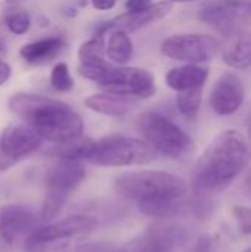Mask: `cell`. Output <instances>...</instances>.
<instances>
[{"label":"cell","mask_w":251,"mask_h":252,"mask_svg":"<svg viewBox=\"0 0 251 252\" xmlns=\"http://www.w3.org/2000/svg\"><path fill=\"white\" fill-rule=\"evenodd\" d=\"M251 159L246 137L237 130L219 133L197 159L191 173V188L198 195H213L235 180Z\"/></svg>","instance_id":"obj_1"},{"label":"cell","mask_w":251,"mask_h":252,"mask_svg":"<svg viewBox=\"0 0 251 252\" xmlns=\"http://www.w3.org/2000/svg\"><path fill=\"white\" fill-rule=\"evenodd\" d=\"M9 108L43 140L58 145L78 139L84 128L81 117L70 105L53 97L19 93L9 99Z\"/></svg>","instance_id":"obj_2"},{"label":"cell","mask_w":251,"mask_h":252,"mask_svg":"<svg viewBox=\"0 0 251 252\" xmlns=\"http://www.w3.org/2000/svg\"><path fill=\"white\" fill-rule=\"evenodd\" d=\"M78 72L81 77L98 83L108 92L136 99L152 97L157 92L154 75L142 68H127L121 65L114 66L105 61H101L81 63Z\"/></svg>","instance_id":"obj_3"},{"label":"cell","mask_w":251,"mask_h":252,"mask_svg":"<svg viewBox=\"0 0 251 252\" xmlns=\"http://www.w3.org/2000/svg\"><path fill=\"white\" fill-rule=\"evenodd\" d=\"M117 192L132 201L143 202L154 199H182L188 192V183L172 173L142 170L124 173L115 180Z\"/></svg>","instance_id":"obj_4"},{"label":"cell","mask_w":251,"mask_h":252,"mask_svg":"<svg viewBox=\"0 0 251 252\" xmlns=\"http://www.w3.org/2000/svg\"><path fill=\"white\" fill-rule=\"evenodd\" d=\"M157 158V152L141 139L126 136H109L90 140L86 145L81 161L99 167L143 165Z\"/></svg>","instance_id":"obj_5"},{"label":"cell","mask_w":251,"mask_h":252,"mask_svg":"<svg viewBox=\"0 0 251 252\" xmlns=\"http://www.w3.org/2000/svg\"><path fill=\"white\" fill-rule=\"evenodd\" d=\"M98 226L96 219L74 214L46 226H38L25 241V252H61L86 239Z\"/></svg>","instance_id":"obj_6"},{"label":"cell","mask_w":251,"mask_h":252,"mask_svg":"<svg viewBox=\"0 0 251 252\" xmlns=\"http://www.w3.org/2000/svg\"><path fill=\"white\" fill-rule=\"evenodd\" d=\"M143 140L164 157L179 159L192 151V139L179 126L158 112H145L138 120Z\"/></svg>","instance_id":"obj_7"},{"label":"cell","mask_w":251,"mask_h":252,"mask_svg":"<svg viewBox=\"0 0 251 252\" xmlns=\"http://www.w3.org/2000/svg\"><path fill=\"white\" fill-rule=\"evenodd\" d=\"M84 177L86 170L81 161L59 158L46 176V195L41 205V220L55 219Z\"/></svg>","instance_id":"obj_8"},{"label":"cell","mask_w":251,"mask_h":252,"mask_svg":"<svg viewBox=\"0 0 251 252\" xmlns=\"http://www.w3.org/2000/svg\"><path fill=\"white\" fill-rule=\"evenodd\" d=\"M219 50L220 43L207 34H178L166 38L161 44L164 56L197 65L212 61Z\"/></svg>","instance_id":"obj_9"},{"label":"cell","mask_w":251,"mask_h":252,"mask_svg":"<svg viewBox=\"0 0 251 252\" xmlns=\"http://www.w3.org/2000/svg\"><path fill=\"white\" fill-rule=\"evenodd\" d=\"M38 227V219L33 210L18 204L0 205V238L13 245L25 241Z\"/></svg>","instance_id":"obj_10"},{"label":"cell","mask_w":251,"mask_h":252,"mask_svg":"<svg viewBox=\"0 0 251 252\" xmlns=\"http://www.w3.org/2000/svg\"><path fill=\"white\" fill-rule=\"evenodd\" d=\"M246 87L241 78L234 72H225L220 75L210 92V106L220 115H234L244 103Z\"/></svg>","instance_id":"obj_11"},{"label":"cell","mask_w":251,"mask_h":252,"mask_svg":"<svg viewBox=\"0 0 251 252\" xmlns=\"http://www.w3.org/2000/svg\"><path fill=\"white\" fill-rule=\"evenodd\" d=\"M185 233L176 226H155L130 241L123 252H173L183 241Z\"/></svg>","instance_id":"obj_12"},{"label":"cell","mask_w":251,"mask_h":252,"mask_svg":"<svg viewBox=\"0 0 251 252\" xmlns=\"http://www.w3.org/2000/svg\"><path fill=\"white\" fill-rule=\"evenodd\" d=\"M243 13H247V6H244L241 1L219 0L206 4L200 10L198 18L207 25L216 28L223 35H232L237 32V27Z\"/></svg>","instance_id":"obj_13"},{"label":"cell","mask_w":251,"mask_h":252,"mask_svg":"<svg viewBox=\"0 0 251 252\" xmlns=\"http://www.w3.org/2000/svg\"><path fill=\"white\" fill-rule=\"evenodd\" d=\"M173 10V3L170 1H158L155 4H151L149 7L143 9V10H139V12H127V13H123L114 19H111L109 22L104 24L96 34H102L105 35L108 31H112V30H120V31H124V32H133V31H138L146 25H151L154 22H158L161 21L163 18H166L170 12Z\"/></svg>","instance_id":"obj_14"},{"label":"cell","mask_w":251,"mask_h":252,"mask_svg":"<svg viewBox=\"0 0 251 252\" xmlns=\"http://www.w3.org/2000/svg\"><path fill=\"white\" fill-rule=\"evenodd\" d=\"M43 143L40 134L28 124H16L4 128L0 137V151L9 159H21L36 152Z\"/></svg>","instance_id":"obj_15"},{"label":"cell","mask_w":251,"mask_h":252,"mask_svg":"<svg viewBox=\"0 0 251 252\" xmlns=\"http://www.w3.org/2000/svg\"><path fill=\"white\" fill-rule=\"evenodd\" d=\"M84 105L102 115L109 117H124L138 108L139 100L132 96L120 94V93H96L84 99Z\"/></svg>","instance_id":"obj_16"},{"label":"cell","mask_w":251,"mask_h":252,"mask_svg":"<svg viewBox=\"0 0 251 252\" xmlns=\"http://www.w3.org/2000/svg\"><path fill=\"white\" fill-rule=\"evenodd\" d=\"M209 78V69L197 63H186L172 68L166 75L167 86L175 92L203 89Z\"/></svg>","instance_id":"obj_17"},{"label":"cell","mask_w":251,"mask_h":252,"mask_svg":"<svg viewBox=\"0 0 251 252\" xmlns=\"http://www.w3.org/2000/svg\"><path fill=\"white\" fill-rule=\"evenodd\" d=\"M65 47V41L61 37H47L33 43H28L19 49L21 58L33 65H41L53 61Z\"/></svg>","instance_id":"obj_18"},{"label":"cell","mask_w":251,"mask_h":252,"mask_svg":"<svg viewBox=\"0 0 251 252\" xmlns=\"http://www.w3.org/2000/svg\"><path fill=\"white\" fill-rule=\"evenodd\" d=\"M231 37L222 53L223 62L234 69H249L251 68V32L241 31Z\"/></svg>","instance_id":"obj_19"},{"label":"cell","mask_w":251,"mask_h":252,"mask_svg":"<svg viewBox=\"0 0 251 252\" xmlns=\"http://www.w3.org/2000/svg\"><path fill=\"white\" fill-rule=\"evenodd\" d=\"M108 43L105 44L107 58L115 65H124L130 61L133 55V43L127 32L120 30L109 31Z\"/></svg>","instance_id":"obj_20"},{"label":"cell","mask_w":251,"mask_h":252,"mask_svg":"<svg viewBox=\"0 0 251 252\" xmlns=\"http://www.w3.org/2000/svg\"><path fill=\"white\" fill-rule=\"evenodd\" d=\"M180 199H154L138 202L142 214L152 219H173L180 211Z\"/></svg>","instance_id":"obj_21"},{"label":"cell","mask_w":251,"mask_h":252,"mask_svg":"<svg viewBox=\"0 0 251 252\" xmlns=\"http://www.w3.org/2000/svg\"><path fill=\"white\" fill-rule=\"evenodd\" d=\"M203 102V89H191L178 92L176 105L180 114L188 120H195Z\"/></svg>","instance_id":"obj_22"},{"label":"cell","mask_w":251,"mask_h":252,"mask_svg":"<svg viewBox=\"0 0 251 252\" xmlns=\"http://www.w3.org/2000/svg\"><path fill=\"white\" fill-rule=\"evenodd\" d=\"M78 59L81 63L105 61V40L102 34H96L78 49Z\"/></svg>","instance_id":"obj_23"},{"label":"cell","mask_w":251,"mask_h":252,"mask_svg":"<svg viewBox=\"0 0 251 252\" xmlns=\"http://www.w3.org/2000/svg\"><path fill=\"white\" fill-rule=\"evenodd\" d=\"M3 19H4V24L9 28V31L16 34V35L25 34L30 30V25H31L30 13L27 10L18 7L16 4H12V7L4 12Z\"/></svg>","instance_id":"obj_24"},{"label":"cell","mask_w":251,"mask_h":252,"mask_svg":"<svg viewBox=\"0 0 251 252\" xmlns=\"http://www.w3.org/2000/svg\"><path fill=\"white\" fill-rule=\"evenodd\" d=\"M50 84L56 92H70L74 87V80L70 74L67 63L59 62L50 72Z\"/></svg>","instance_id":"obj_25"},{"label":"cell","mask_w":251,"mask_h":252,"mask_svg":"<svg viewBox=\"0 0 251 252\" xmlns=\"http://www.w3.org/2000/svg\"><path fill=\"white\" fill-rule=\"evenodd\" d=\"M234 217L238 223L240 230L244 235H251V208L250 207H243V205H235L234 210Z\"/></svg>","instance_id":"obj_26"},{"label":"cell","mask_w":251,"mask_h":252,"mask_svg":"<svg viewBox=\"0 0 251 252\" xmlns=\"http://www.w3.org/2000/svg\"><path fill=\"white\" fill-rule=\"evenodd\" d=\"M152 4V0H127L126 1V9L127 12H139Z\"/></svg>","instance_id":"obj_27"},{"label":"cell","mask_w":251,"mask_h":252,"mask_svg":"<svg viewBox=\"0 0 251 252\" xmlns=\"http://www.w3.org/2000/svg\"><path fill=\"white\" fill-rule=\"evenodd\" d=\"M117 0H92V4L98 10H109L115 6Z\"/></svg>","instance_id":"obj_28"},{"label":"cell","mask_w":251,"mask_h":252,"mask_svg":"<svg viewBox=\"0 0 251 252\" xmlns=\"http://www.w3.org/2000/svg\"><path fill=\"white\" fill-rule=\"evenodd\" d=\"M10 66L6 62L0 61V86H3L10 78Z\"/></svg>","instance_id":"obj_29"},{"label":"cell","mask_w":251,"mask_h":252,"mask_svg":"<svg viewBox=\"0 0 251 252\" xmlns=\"http://www.w3.org/2000/svg\"><path fill=\"white\" fill-rule=\"evenodd\" d=\"M243 189H244V193L251 199V170L246 174L244 177V185H243Z\"/></svg>","instance_id":"obj_30"},{"label":"cell","mask_w":251,"mask_h":252,"mask_svg":"<svg viewBox=\"0 0 251 252\" xmlns=\"http://www.w3.org/2000/svg\"><path fill=\"white\" fill-rule=\"evenodd\" d=\"M24 1H28V0H6L7 4H19V3H24Z\"/></svg>","instance_id":"obj_31"},{"label":"cell","mask_w":251,"mask_h":252,"mask_svg":"<svg viewBox=\"0 0 251 252\" xmlns=\"http://www.w3.org/2000/svg\"><path fill=\"white\" fill-rule=\"evenodd\" d=\"M4 52H6V46H4V43L0 40V56H3V55H4Z\"/></svg>","instance_id":"obj_32"},{"label":"cell","mask_w":251,"mask_h":252,"mask_svg":"<svg viewBox=\"0 0 251 252\" xmlns=\"http://www.w3.org/2000/svg\"><path fill=\"white\" fill-rule=\"evenodd\" d=\"M164 1H170V3H183V1H195V0H164Z\"/></svg>","instance_id":"obj_33"},{"label":"cell","mask_w":251,"mask_h":252,"mask_svg":"<svg viewBox=\"0 0 251 252\" xmlns=\"http://www.w3.org/2000/svg\"><path fill=\"white\" fill-rule=\"evenodd\" d=\"M249 131H250V136H251V115H250V118H249Z\"/></svg>","instance_id":"obj_34"},{"label":"cell","mask_w":251,"mask_h":252,"mask_svg":"<svg viewBox=\"0 0 251 252\" xmlns=\"http://www.w3.org/2000/svg\"><path fill=\"white\" fill-rule=\"evenodd\" d=\"M247 13H249V15H251V3L249 4V6H247Z\"/></svg>","instance_id":"obj_35"},{"label":"cell","mask_w":251,"mask_h":252,"mask_svg":"<svg viewBox=\"0 0 251 252\" xmlns=\"http://www.w3.org/2000/svg\"><path fill=\"white\" fill-rule=\"evenodd\" d=\"M244 252H251V248H249V250H246V251Z\"/></svg>","instance_id":"obj_36"}]
</instances>
